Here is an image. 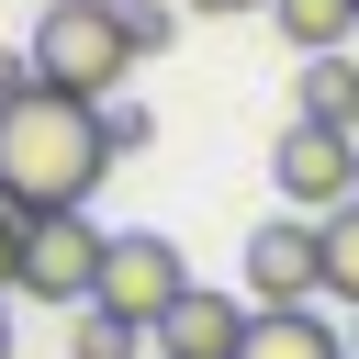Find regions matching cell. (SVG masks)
I'll return each mask as SVG.
<instances>
[{
	"instance_id": "cell-1",
	"label": "cell",
	"mask_w": 359,
	"mask_h": 359,
	"mask_svg": "<svg viewBox=\"0 0 359 359\" xmlns=\"http://www.w3.org/2000/svg\"><path fill=\"white\" fill-rule=\"evenodd\" d=\"M101 180H112L101 101H67V90H11V101H0V202H11L22 224L90 213Z\"/></svg>"
},
{
	"instance_id": "cell-2",
	"label": "cell",
	"mask_w": 359,
	"mask_h": 359,
	"mask_svg": "<svg viewBox=\"0 0 359 359\" xmlns=\"http://www.w3.org/2000/svg\"><path fill=\"white\" fill-rule=\"evenodd\" d=\"M34 90H67V101H112L146 56H135V22L112 11V0H45V22H34Z\"/></svg>"
},
{
	"instance_id": "cell-3",
	"label": "cell",
	"mask_w": 359,
	"mask_h": 359,
	"mask_svg": "<svg viewBox=\"0 0 359 359\" xmlns=\"http://www.w3.org/2000/svg\"><path fill=\"white\" fill-rule=\"evenodd\" d=\"M269 191L292 202V213H348L359 202V135L348 123H314V112H292L280 123V146H269Z\"/></svg>"
},
{
	"instance_id": "cell-4",
	"label": "cell",
	"mask_w": 359,
	"mask_h": 359,
	"mask_svg": "<svg viewBox=\"0 0 359 359\" xmlns=\"http://www.w3.org/2000/svg\"><path fill=\"white\" fill-rule=\"evenodd\" d=\"M180 292H191V258L168 247V236H112V258H101V292H90V314H112V325H135L146 348H157V325L180 314Z\"/></svg>"
},
{
	"instance_id": "cell-5",
	"label": "cell",
	"mask_w": 359,
	"mask_h": 359,
	"mask_svg": "<svg viewBox=\"0 0 359 359\" xmlns=\"http://www.w3.org/2000/svg\"><path fill=\"white\" fill-rule=\"evenodd\" d=\"M314 303H325V224L269 213L247 236V314H314Z\"/></svg>"
},
{
	"instance_id": "cell-6",
	"label": "cell",
	"mask_w": 359,
	"mask_h": 359,
	"mask_svg": "<svg viewBox=\"0 0 359 359\" xmlns=\"http://www.w3.org/2000/svg\"><path fill=\"white\" fill-rule=\"evenodd\" d=\"M101 258H112V236H101L90 213H45V224L22 236V292H34V303H67V314H90V292H101Z\"/></svg>"
},
{
	"instance_id": "cell-7",
	"label": "cell",
	"mask_w": 359,
	"mask_h": 359,
	"mask_svg": "<svg viewBox=\"0 0 359 359\" xmlns=\"http://www.w3.org/2000/svg\"><path fill=\"white\" fill-rule=\"evenodd\" d=\"M247 325H258V314H247V292L191 280V292H180V314L157 325V359H236V348H247Z\"/></svg>"
},
{
	"instance_id": "cell-8",
	"label": "cell",
	"mask_w": 359,
	"mask_h": 359,
	"mask_svg": "<svg viewBox=\"0 0 359 359\" xmlns=\"http://www.w3.org/2000/svg\"><path fill=\"white\" fill-rule=\"evenodd\" d=\"M236 359H348V325H325V303L314 314H258Z\"/></svg>"
},
{
	"instance_id": "cell-9",
	"label": "cell",
	"mask_w": 359,
	"mask_h": 359,
	"mask_svg": "<svg viewBox=\"0 0 359 359\" xmlns=\"http://www.w3.org/2000/svg\"><path fill=\"white\" fill-rule=\"evenodd\" d=\"M269 22H280V45H292V56H348L359 0H269Z\"/></svg>"
},
{
	"instance_id": "cell-10",
	"label": "cell",
	"mask_w": 359,
	"mask_h": 359,
	"mask_svg": "<svg viewBox=\"0 0 359 359\" xmlns=\"http://www.w3.org/2000/svg\"><path fill=\"white\" fill-rule=\"evenodd\" d=\"M303 112L359 135V56H303Z\"/></svg>"
},
{
	"instance_id": "cell-11",
	"label": "cell",
	"mask_w": 359,
	"mask_h": 359,
	"mask_svg": "<svg viewBox=\"0 0 359 359\" xmlns=\"http://www.w3.org/2000/svg\"><path fill=\"white\" fill-rule=\"evenodd\" d=\"M325 303H348V314H359V202H348V213H325Z\"/></svg>"
},
{
	"instance_id": "cell-12",
	"label": "cell",
	"mask_w": 359,
	"mask_h": 359,
	"mask_svg": "<svg viewBox=\"0 0 359 359\" xmlns=\"http://www.w3.org/2000/svg\"><path fill=\"white\" fill-rule=\"evenodd\" d=\"M101 135H112V157H146L157 146V112L146 101H101Z\"/></svg>"
},
{
	"instance_id": "cell-13",
	"label": "cell",
	"mask_w": 359,
	"mask_h": 359,
	"mask_svg": "<svg viewBox=\"0 0 359 359\" xmlns=\"http://www.w3.org/2000/svg\"><path fill=\"white\" fill-rule=\"evenodd\" d=\"M67 359H135V325H112V314H79Z\"/></svg>"
},
{
	"instance_id": "cell-14",
	"label": "cell",
	"mask_w": 359,
	"mask_h": 359,
	"mask_svg": "<svg viewBox=\"0 0 359 359\" xmlns=\"http://www.w3.org/2000/svg\"><path fill=\"white\" fill-rule=\"evenodd\" d=\"M123 22H135V56H168V34H180V11H168V0H135Z\"/></svg>"
},
{
	"instance_id": "cell-15",
	"label": "cell",
	"mask_w": 359,
	"mask_h": 359,
	"mask_svg": "<svg viewBox=\"0 0 359 359\" xmlns=\"http://www.w3.org/2000/svg\"><path fill=\"white\" fill-rule=\"evenodd\" d=\"M22 236H34V224H22L11 202H0V292H22Z\"/></svg>"
},
{
	"instance_id": "cell-16",
	"label": "cell",
	"mask_w": 359,
	"mask_h": 359,
	"mask_svg": "<svg viewBox=\"0 0 359 359\" xmlns=\"http://www.w3.org/2000/svg\"><path fill=\"white\" fill-rule=\"evenodd\" d=\"M11 90H34V56H22V45H0V101H11Z\"/></svg>"
},
{
	"instance_id": "cell-17",
	"label": "cell",
	"mask_w": 359,
	"mask_h": 359,
	"mask_svg": "<svg viewBox=\"0 0 359 359\" xmlns=\"http://www.w3.org/2000/svg\"><path fill=\"white\" fill-rule=\"evenodd\" d=\"M180 11H213V22H224V11H269V0H180Z\"/></svg>"
},
{
	"instance_id": "cell-18",
	"label": "cell",
	"mask_w": 359,
	"mask_h": 359,
	"mask_svg": "<svg viewBox=\"0 0 359 359\" xmlns=\"http://www.w3.org/2000/svg\"><path fill=\"white\" fill-rule=\"evenodd\" d=\"M348 359H359V314H348Z\"/></svg>"
},
{
	"instance_id": "cell-19",
	"label": "cell",
	"mask_w": 359,
	"mask_h": 359,
	"mask_svg": "<svg viewBox=\"0 0 359 359\" xmlns=\"http://www.w3.org/2000/svg\"><path fill=\"white\" fill-rule=\"evenodd\" d=\"M0 359H11V325H0Z\"/></svg>"
},
{
	"instance_id": "cell-20",
	"label": "cell",
	"mask_w": 359,
	"mask_h": 359,
	"mask_svg": "<svg viewBox=\"0 0 359 359\" xmlns=\"http://www.w3.org/2000/svg\"><path fill=\"white\" fill-rule=\"evenodd\" d=\"M112 11H135V0H112Z\"/></svg>"
}]
</instances>
